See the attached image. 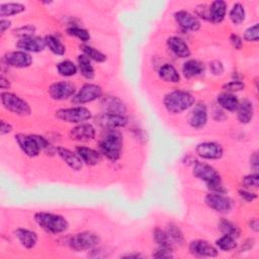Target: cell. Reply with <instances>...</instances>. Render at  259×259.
<instances>
[{
	"label": "cell",
	"mask_w": 259,
	"mask_h": 259,
	"mask_svg": "<svg viewBox=\"0 0 259 259\" xmlns=\"http://www.w3.org/2000/svg\"><path fill=\"white\" fill-rule=\"evenodd\" d=\"M195 153L202 159L218 160L223 157V147L214 142H203L196 146Z\"/></svg>",
	"instance_id": "cell-11"
},
{
	"label": "cell",
	"mask_w": 259,
	"mask_h": 259,
	"mask_svg": "<svg viewBox=\"0 0 259 259\" xmlns=\"http://www.w3.org/2000/svg\"><path fill=\"white\" fill-rule=\"evenodd\" d=\"M15 236L18 239L19 243L26 249H32L36 245L38 240L35 232L23 228L17 229L15 231Z\"/></svg>",
	"instance_id": "cell-25"
},
{
	"label": "cell",
	"mask_w": 259,
	"mask_h": 259,
	"mask_svg": "<svg viewBox=\"0 0 259 259\" xmlns=\"http://www.w3.org/2000/svg\"><path fill=\"white\" fill-rule=\"evenodd\" d=\"M215 245L219 249L223 251H231L237 247V242H236V238L230 235L224 234L221 238H219L215 241Z\"/></svg>",
	"instance_id": "cell-37"
},
{
	"label": "cell",
	"mask_w": 259,
	"mask_h": 259,
	"mask_svg": "<svg viewBox=\"0 0 259 259\" xmlns=\"http://www.w3.org/2000/svg\"><path fill=\"white\" fill-rule=\"evenodd\" d=\"M99 237L92 232H81L70 237L68 245L74 251L91 250L99 243Z\"/></svg>",
	"instance_id": "cell-8"
},
{
	"label": "cell",
	"mask_w": 259,
	"mask_h": 259,
	"mask_svg": "<svg viewBox=\"0 0 259 259\" xmlns=\"http://www.w3.org/2000/svg\"><path fill=\"white\" fill-rule=\"evenodd\" d=\"M34 31H35V27L30 25V24H27V25H23V26H20V27L16 28L13 32H14V34H16L17 36L22 38V37H25V36L33 35Z\"/></svg>",
	"instance_id": "cell-44"
},
{
	"label": "cell",
	"mask_w": 259,
	"mask_h": 259,
	"mask_svg": "<svg viewBox=\"0 0 259 259\" xmlns=\"http://www.w3.org/2000/svg\"><path fill=\"white\" fill-rule=\"evenodd\" d=\"M153 238H154V241L158 244L159 247H165V248L172 249L173 244L170 241L166 231H163L159 228H156L153 232Z\"/></svg>",
	"instance_id": "cell-36"
},
{
	"label": "cell",
	"mask_w": 259,
	"mask_h": 259,
	"mask_svg": "<svg viewBox=\"0 0 259 259\" xmlns=\"http://www.w3.org/2000/svg\"><path fill=\"white\" fill-rule=\"evenodd\" d=\"M223 88L229 93L238 92V91H241L245 88V84H244V82H242L240 80H232V81L226 83L223 86Z\"/></svg>",
	"instance_id": "cell-43"
},
{
	"label": "cell",
	"mask_w": 259,
	"mask_h": 259,
	"mask_svg": "<svg viewBox=\"0 0 259 259\" xmlns=\"http://www.w3.org/2000/svg\"><path fill=\"white\" fill-rule=\"evenodd\" d=\"M209 69L213 75H221L224 72V66L220 61H212L209 64Z\"/></svg>",
	"instance_id": "cell-47"
},
{
	"label": "cell",
	"mask_w": 259,
	"mask_h": 259,
	"mask_svg": "<svg viewBox=\"0 0 259 259\" xmlns=\"http://www.w3.org/2000/svg\"><path fill=\"white\" fill-rule=\"evenodd\" d=\"M102 96V89L96 84H84L79 91L73 96V102L77 104H84L94 101Z\"/></svg>",
	"instance_id": "cell-10"
},
{
	"label": "cell",
	"mask_w": 259,
	"mask_h": 259,
	"mask_svg": "<svg viewBox=\"0 0 259 259\" xmlns=\"http://www.w3.org/2000/svg\"><path fill=\"white\" fill-rule=\"evenodd\" d=\"M77 66L70 60H65L57 65V71L61 76L71 77L77 73Z\"/></svg>",
	"instance_id": "cell-35"
},
{
	"label": "cell",
	"mask_w": 259,
	"mask_h": 259,
	"mask_svg": "<svg viewBox=\"0 0 259 259\" xmlns=\"http://www.w3.org/2000/svg\"><path fill=\"white\" fill-rule=\"evenodd\" d=\"M242 183L246 188H257L259 185V175L256 172L246 175L243 177Z\"/></svg>",
	"instance_id": "cell-42"
},
{
	"label": "cell",
	"mask_w": 259,
	"mask_h": 259,
	"mask_svg": "<svg viewBox=\"0 0 259 259\" xmlns=\"http://www.w3.org/2000/svg\"><path fill=\"white\" fill-rule=\"evenodd\" d=\"M236 111L238 120L241 123H249L254 115L253 103L248 99H244L241 102H239V106Z\"/></svg>",
	"instance_id": "cell-26"
},
{
	"label": "cell",
	"mask_w": 259,
	"mask_h": 259,
	"mask_svg": "<svg viewBox=\"0 0 259 259\" xmlns=\"http://www.w3.org/2000/svg\"><path fill=\"white\" fill-rule=\"evenodd\" d=\"M159 77L165 82L170 83H178L180 81V75L176 68L169 63L162 65L158 71Z\"/></svg>",
	"instance_id": "cell-29"
},
{
	"label": "cell",
	"mask_w": 259,
	"mask_h": 259,
	"mask_svg": "<svg viewBox=\"0 0 259 259\" xmlns=\"http://www.w3.org/2000/svg\"><path fill=\"white\" fill-rule=\"evenodd\" d=\"M188 121L194 128H201L205 125L207 121V108L204 103L198 102L193 106Z\"/></svg>",
	"instance_id": "cell-19"
},
{
	"label": "cell",
	"mask_w": 259,
	"mask_h": 259,
	"mask_svg": "<svg viewBox=\"0 0 259 259\" xmlns=\"http://www.w3.org/2000/svg\"><path fill=\"white\" fill-rule=\"evenodd\" d=\"M167 46L170 51L178 58H187L190 56V49L185 40L179 36H170L167 39Z\"/></svg>",
	"instance_id": "cell-21"
},
{
	"label": "cell",
	"mask_w": 259,
	"mask_h": 259,
	"mask_svg": "<svg viewBox=\"0 0 259 259\" xmlns=\"http://www.w3.org/2000/svg\"><path fill=\"white\" fill-rule=\"evenodd\" d=\"M34 221L42 230L51 234H61L69 228V223L64 217L52 212L38 211L34 214Z\"/></svg>",
	"instance_id": "cell-4"
},
{
	"label": "cell",
	"mask_w": 259,
	"mask_h": 259,
	"mask_svg": "<svg viewBox=\"0 0 259 259\" xmlns=\"http://www.w3.org/2000/svg\"><path fill=\"white\" fill-rule=\"evenodd\" d=\"M101 107L105 113L124 115L126 112V106L123 101L113 95L103 96L101 98Z\"/></svg>",
	"instance_id": "cell-16"
},
{
	"label": "cell",
	"mask_w": 259,
	"mask_h": 259,
	"mask_svg": "<svg viewBox=\"0 0 259 259\" xmlns=\"http://www.w3.org/2000/svg\"><path fill=\"white\" fill-rule=\"evenodd\" d=\"M10 25H11V22L8 19L2 18L0 20V31H1V33H4L5 30L10 27Z\"/></svg>",
	"instance_id": "cell-52"
},
{
	"label": "cell",
	"mask_w": 259,
	"mask_h": 259,
	"mask_svg": "<svg viewBox=\"0 0 259 259\" xmlns=\"http://www.w3.org/2000/svg\"><path fill=\"white\" fill-rule=\"evenodd\" d=\"M76 153L78 154V156L80 157L82 162L89 165V166L96 165L101 160L100 153L97 152L96 150L88 148V147L79 146V147L76 148Z\"/></svg>",
	"instance_id": "cell-24"
},
{
	"label": "cell",
	"mask_w": 259,
	"mask_h": 259,
	"mask_svg": "<svg viewBox=\"0 0 259 259\" xmlns=\"http://www.w3.org/2000/svg\"><path fill=\"white\" fill-rule=\"evenodd\" d=\"M217 101L222 108L230 112L236 111L239 106L238 98L234 94L229 92H224L219 94L217 97Z\"/></svg>",
	"instance_id": "cell-28"
},
{
	"label": "cell",
	"mask_w": 259,
	"mask_h": 259,
	"mask_svg": "<svg viewBox=\"0 0 259 259\" xmlns=\"http://www.w3.org/2000/svg\"><path fill=\"white\" fill-rule=\"evenodd\" d=\"M14 138L19 148L28 157H36L40 150L49 147V142L45 139V137L38 135L17 134Z\"/></svg>",
	"instance_id": "cell-5"
},
{
	"label": "cell",
	"mask_w": 259,
	"mask_h": 259,
	"mask_svg": "<svg viewBox=\"0 0 259 259\" xmlns=\"http://www.w3.org/2000/svg\"><path fill=\"white\" fill-rule=\"evenodd\" d=\"M99 150L109 161H117L122 150V135L117 130H107L99 142Z\"/></svg>",
	"instance_id": "cell-1"
},
{
	"label": "cell",
	"mask_w": 259,
	"mask_h": 259,
	"mask_svg": "<svg viewBox=\"0 0 259 259\" xmlns=\"http://www.w3.org/2000/svg\"><path fill=\"white\" fill-rule=\"evenodd\" d=\"M177 24L184 30L197 31L200 28V21L196 16L185 10H179L174 13Z\"/></svg>",
	"instance_id": "cell-13"
},
{
	"label": "cell",
	"mask_w": 259,
	"mask_h": 259,
	"mask_svg": "<svg viewBox=\"0 0 259 259\" xmlns=\"http://www.w3.org/2000/svg\"><path fill=\"white\" fill-rule=\"evenodd\" d=\"M230 41L232 44V46L237 49V50H240L242 48V45H243V41H242V38L238 35V34H231L230 35Z\"/></svg>",
	"instance_id": "cell-49"
},
{
	"label": "cell",
	"mask_w": 259,
	"mask_h": 259,
	"mask_svg": "<svg viewBox=\"0 0 259 259\" xmlns=\"http://www.w3.org/2000/svg\"><path fill=\"white\" fill-rule=\"evenodd\" d=\"M166 233L170 239V241L172 242V244H176V245H183L184 243V236L181 232V230L175 225V224H169L167 226V230Z\"/></svg>",
	"instance_id": "cell-33"
},
{
	"label": "cell",
	"mask_w": 259,
	"mask_h": 259,
	"mask_svg": "<svg viewBox=\"0 0 259 259\" xmlns=\"http://www.w3.org/2000/svg\"><path fill=\"white\" fill-rule=\"evenodd\" d=\"M70 137L79 142H87L95 137V128L90 123H79L70 131Z\"/></svg>",
	"instance_id": "cell-20"
},
{
	"label": "cell",
	"mask_w": 259,
	"mask_h": 259,
	"mask_svg": "<svg viewBox=\"0 0 259 259\" xmlns=\"http://www.w3.org/2000/svg\"><path fill=\"white\" fill-rule=\"evenodd\" d=\"M56 116L66 122L83 123L92 117L91 111L84 106L61 108L56 111Z\"/></svg>",
	"instance_id": "cell-7"
},
{
	"label": "cell",
	"mask_w": 259,
	"mask_h": 259,
	"mask_svg": "<svg viewBox=\"0 0 259 259\" xmlns=\"http://www.w3.org/2000/svg\"><path fill=\"white\" fill-rule=\"evenodd\" d=\"M219 229L223 234H227L230 235L234 238H238L240 236V230L239 228L234 225L232 222L226 220V219H222L219 223Z\"/></svg>",
	"instance_id": "cell-38"
},
{
	"label": "cell",
	"mask_w": 259,
	"mask_h": 259,
	"mask_svg": "<svg viewBox=\"0 0 259 259\" xmlns=\"http://www.w3.org/2000/svg\"><path fill=\"white\" fill-rule=\"evenodd\" d=\"M12 131V125L8 122H6L5 120L1 121V125H0V134L1 135H6L8 133H10Z\"/></svg>",
	"instance_id": "cell-50"
},
{
	"label": "cell",
	"mask_w": 259,
	"mask_h": 259,
	"mask_svg": "<svg viewBox=\"0 0 259 259\" xmlns=\"http://www.w3.org/2000/svg\"><path fill=\"white\" fill-rule=\"evenodd\" d=\"M57 153L60 156V158L73 170L78 171L82 168L83 162L77 153H74L71 150L63 148V147H58Z\"/></svg>",
	"instance_id": "cell-22"
},
{
	"label": "cell",
	"mask_w": 259,
	"mask_h": 259,
	"mask_svg": "<svg viewBox=\"0 0 259 259\" xmlns=\"http://www.w3.org/2000/svg\"><path fill=\"white\" fill-rule=\"evenodd\" d=\"M16 47L26 53L28 52L38 53V52H41L47 46H46L45 38L31 35V36H25V37L19 38V40L16 44Z\"/></svg>",
	"instance_id": "cell-18"
},
{
	"label": "cell",
	"mask_w": 259,
	"mask_h": 259,
	"mask_svg": "<svg viewBox=\"0 0 259 259\" xmlns=\"http://www.w3.org/2000/svg\"><path fill=\"white\" fill-rule=\"evenodd\" d=\"M250 229L253 230L254 232H258L259 231V223H258V220L257 219H253L250 221Z\"/></svg>",
	"instance_id": "cell-54"
},
{
	"label": "cell",
	"mask_w": 259,
	"mask_h": 259,
	"mask_svg": "<svg viewBox=\"0 0 259 259\" xmlns=\"http://www.w3.org/2000/svg\"><path fill=\"white\" fill-rule=\"evenodd\" d=\"M239 195L242 199H244L247 202H252L254 199L257 198L256 193H254L250 190H247V189H240L239 190Z\"/></svg>",
	"instance_id": "cell-46"
},
{
	"label": "cell",
	"mask_w": 259,
	"mask_h": 259,
	"mask_svg": "<svg viewBox=\"0 0 259 259\" xmlns=\"http://www.w3.org/2000/svg\"><path fill=\"white\" fill-rule=\"evenodd\" d=\"M125 257H136V258H138V257H141V255L140 254H128V255H125Z\"/></svg>",
	"instance_id": "cell-55"
},
{
	"label": "cell",
	"mask_w": 259,
	"mask_h": 259,
	"mask_svg": "<svg viewBox=\"0 0 259 259\" xmlns=\"http://www.w3.org/2000/svg\"><path fill=\"white\" fill-rule=\"evenodd\" d=\"M194 97L189 92L181 90L171 91L163 99L166 110L172 114H178L187 110L194 104Z\"/></svg>",
	"instance_id": "cell-3"
},
{
	"label": "cell",
	"mask_w": 259,
	"mask_h": 259,
	"mask_svg": "<svg viewBox=\"0 0 259 259\" xmlns=\"http://www.w3.org/2000/svg\"><path fill=\"white\" fill-rule=\"evenodd\" d=\"M204 72V65L198 60H188L182 66V73L186 78H193Z\"/></svg>",
	"instance_id": "cell-27"
},
{
	"label": "cell",
	"mask_w": 259,
	"mask_h": 259,
	"mask_svg": "<svg viewBox=\"0 0 259 259\" xmlns=\"http://www.w3.org/2000/svg\"><path fill=\"white\" fill-rule=\"evenodd\" d=\"M97 123L106 130H116L118 127H123L127 123V117L121 114H111V113H101L97 117Z\"/></svg>",
	"instance_id": "cell-15"
},
{
	"label": "cell",
	"mask_w": 259,
	"mask_h": 259,
	"mask_svg": "<svg viewBox=\"0 0 259 259\" xmlns=\"http://www.w3.org/2000/svg\"><path fill=\"white\" fill-rule=\"evenodd\" d=\"M171 251H172V249L165 248V247H159L156 250V252L153 254V257H155V258H171V257H173Z\"/></svg>",
	"instance_id": "cell-45"
},
{
	"label": "cell",
	"mask_w": 259,
	"mask_h": 259,
	"mask_svg": "<svg viewBox=\"0 0 259 259\" xmlns=\"http://www.w3.org/2000/svg\"><path fill=\"white\" fill-rule=\"evenodd\" d=\"M204 201L208 207L221 213L230 212L234 206L233 200L229 196L223 195V193H208L206 194Z\"/></svg>",
	"instance_id": "cell-9"
},
{
	"label": "cell",
	"mask_w": 259,
	"mask_h": 259,
	"mask_svg": "<svg viewBox=\"0 0 259 259\" xmlns=\"http://www.w3.org/2000/svg\"><path fill=\"white\" fill-rule=\"evenodd\" d=\"M78 68L80 74L87 80H91L94 77V68L91 65V60L86 55L78 56Z\"/></svg>",
	"instance_id": "cell-30"
},
{
	"label": "cell",
	"mask_w": 259,
	"mask_h": 259,
	"mask_svg": "<svg viewBox=\"0 0 259 259\" xmlns=\"http://www.w3.org/2000/svg\"><path fill=\"white\" fill-rule=\"evenodd\" d=\"M4 62L14 68H26L32 63V57L24 51H13L6 53Z\"/></svg>",
	"instance_id": "cell-14"
},
{
	"label": "cell",
	"mask_w": 259,
	"mask_h": 259,
	"mask_svg": "<svg viewBox=\"0 0 259 259\" xmlns=\"http://www.w3.org/2000/svg\"><path fill=\"white\" fill-rule=\"evenodd\" d=\"M75 93V86L68 81H59L51 84L49 94L55 100H65Z\"/></svg>",
	"instance_id": "cell-12"
},
{
	"label": "cell",
	"mask_w": 259,
	"mask_h": 259,
	"mask_svg": "<svg viewBox=\"0 0 259 259\" xmlns=\"http://www.w3.org/2000/svg\"><path fill=\"white\" fill-rule=\"evenodd\" d=\"M67 32L69 35H72V36H75L77 38H79L81 41L85 42L87 40L90 39V34L89 32L82 28V27H79V26H71L67 29Z\"/></svg>",
	"instance_id": "cell-40"
},
{
	"label": "cell",
	"mask_w": 259,
	"mask_h": 259,
	"mask_svg": "<svg viewBox=\"0 0 259 259\" xmlns=\"http://www.w3.org/2000/svg\"><path fill=\"white\" fill-rule=\"evenodd\" d=\"M193 175L204 181L207 188L215 193H225L226 189L222 184L219 172L210 165L203 162H195L193 166Z\"/></svg>",
	"instance_id": "cell-2"
},
{
	"label": "cell",
	"mask_w": 259,
	"mask_h": 259,
	"mask_svg": "<svg viewBox=\"0 0 259 259\" xmlns=\"http://www.w3.org/2000/svg\"><path fill=\"white\" fill-rule=\"evenodd\" d=\"M189 251L198 257H215L218 249L204 240H194L189 244Z\"/></svg>",
	"instance_id": "cell-17"
},
{
	"label": "cell",
	"mask_w": 259,
	"mask_h": 259,
	"mask_svg": "<svg viewBox=\"0 0 259 259\" xmlns=\"http://www.w3.org/2000/svg\"><path fill=\"white\" fill-rule=\"evenodd\" d=\"M25 10V6L21 3H15V2H9L4 3L0 5V16L8 17L12 15L19 14Z\"/></svg>",
	"instance_id": "cell-31"
},
{
	"label": "cell",
	"mask_w": 259,
	"mask_h": 259,
	"mask_svg": "<svg viewBox=\"0 0 259 259\" xmlns=\"http://www.w3.org/2000/svg\"><path fill=\"white\" fill-rule=\"evenodd\" d=\"M0 88L1 89H8V88H10V83H9V81L6 78H4V76L0 77Z\"/></svg>",
	"instance_id": "cell-53"
},
{
	"label": "cell",
	"mask_w": 259,
	"mask_h": 259,
	"mask_svg": "<svg viewBox=\"0 0 259 259\" xmlns=\"http://www.w3.org/2000/svg\"><path fill=\"white\" fill-rule=\"evenodd\" d=\"M245 8L241 3H235L229 13V17L234 24H241L245 20Z\"/></svg>",
	"instance_id": "cell-34"
},
{
	"label": "cell",
	"mask_w": 259,
	"mask_h": 259,
	"mask_svg": "<svg viewBox=\"0 0 259 259\" xmlns=\"http://www.w3.org/2000/svg\"><path fill=\"white\" fill-rule=\"evenodd\" d=\"M81 49H82L84 55H86L90 60H93V61H95L97 63H102V62H104L106 60V56L103 53H101L100 51L94 49L91 46L82 45Z\"/></svg>",
	"instance_id": "cell-39"
},
{
	"label": "cell",
	"mask_w": 259,
	"mask_h": 259,
	"mask_svg": "<svg viewBox=\"0 0 259 259\" xmlns=\"http://www.w3.org/2000/svg\"><path fill=\"white\" fill-rule=\"evenodd\" d=\"M227 14V3L223 0H215L208 6V20L213 23H220Z\"/></svg>",
	"instance_id": "cell-23"
},
{
	"label": "cell",
	"mask_w": 259,
	"mask_h": 259,
	"mask_svg": "<svg viewBox=\"0 0 259 259\" xmlns=\"http://www.w3.org/2000/svg\"><path fill=\"white\" fill-rule=\"evenodd\" d=\"M46 40V46L50 49L52 53L58 56H63L66 52L65 46L62 44V41L56 37L55 35H47L45 37Z\"/></svg>",
	"instance_id": "cell-32"
},
{
	"label": "cell",
	"mask_w": 259,
	"mask_h": 259,
	"mask_svg": "<svg viewBox=\"0 0 259 259\" xmlns=\"http://www.w3.org/2000/svg\"><path fill=\"white\" fill-rule=\"evenodd\" d=\"M196 8H197L196 9V14L200 18L208 20V6H206L204 4H201V5H198Z\"/></svg>",
	"instance_id": "cell-48"
},
{
	"label": "cell",
	"mask_w": 259,
	"mask_h": 259,
	"mask_svg": "<svg viewBox=\"0 0 259 259\" xmlns=\"http://www.w3.org/2000/svg\"><path fill=\"white\" fill-rule=\"evenodd\" d=\"M244 39L247 41H258L259 39V32H258V23L249 26L244 32Z\"/></svg>",
	"instance_id": "cell-41"
},
{
	"label": "cell",
	"mask_w": 259,
	"mask_h": 259,
	"mask_svg": "<svg viewBox=\"0 0 259 259\" xmlns=\"http://www.w3.org/2000/svg\"><path fill=\"white\" fill-rule=\"evenodd\" d=\"M258 161H259V159H258V154H257V153H254V154L251 156V158H250V165H251V167L253 168V170H254L256 173H257L258 165H259Z\"/></svg>",
	"instance_id": "cell-51"
},
{
	"label": "cell",
	"mask_w": 259,
	"mask_h": 259,
	"mask_svg": "<svg viewBox=\"0 0 259 259\" xmlns=\"http://www.w3.org/2000/svg\"><path fill=\"white\" fill-rule=\"evenodd\" d=\"M0 97H1L2 105L10 112L17 115H21V116L30 114L31 108L29 104L20 96L14 93L5 91V92H1Z\"/></svg>",
	"instance_id": "cell-6"
}]
</instances>
